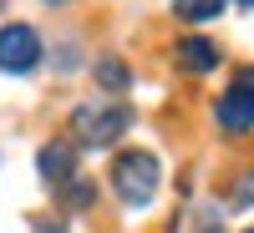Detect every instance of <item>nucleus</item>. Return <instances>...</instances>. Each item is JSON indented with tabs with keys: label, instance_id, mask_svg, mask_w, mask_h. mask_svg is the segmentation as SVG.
Wrapping results in <instances>:
<instances>
[{
	"label": "nucleus",
	"instance_id": "f257e3e1",
	"mask_svg": "<svg viewBox=\"0 0 254 233\" xmlns=\"http://www.w3.org/2000/svg\"><path fill=\"white\" fill-rule=\"evenodd\" d=\"M112 187L127 208H147L158 193V157L153 152H122L112 162Z\"/></svg>",
	"mask_w": 254,
	"mask_h": 233
},
{
	"label": "nucleus",
	"instance_id": "f03ea898",
	"mask_svg": "<svg viewBox=\"0 0 254 233\" xmlns=\"http://www.w3.org/2000/svg\"><path fill=\"white\" fill-rule=\"evenodd\" d=\"M127 122H132V112H127L122 101H92V107L71 112V132L87 147H107V142H117L127 132Z\"/></svg>",
	"mask_w": 254,
	"mask_h": 233
},
{
	"label": "nucleus",
	"instance_id": "7ed1b4c3",
	"mask_svg": "<svg viewBox=\"0 0 254 233\" xmlns=\"http://www.w3.org/2000/svg\"><path fill=\"white\" fill-rule=\"evenodd\" d=\"M214 117H219L224 132H249V127H254V71H244L234 87L219 96Z\"/></svg>",
	"mask_w": 254,
	"mask_h": 233
},
{
	"label": "nucleus",
	"instance_id": "20e7f679",
	"mask_svg": "<svg viewBox=\"0 0 254 233\" xmlns=\"http://www.w3.org/2000/svg\"><path fill=\"white\" fill-rule=\"evenodd\" d=\"M41 61V36L31 26H0V71H31Z\"/></svg>",
	"mask_w": 254,
	"mask_h": 233
},
{
	"label": "nucleus",
	"instance_id": "39448f33",
	"mask_svg": "<svg viewBox=\"0 0 254 233\" xmlns=\"http://www.w3.org/2000/svg\"><path fill=\"white\" fill-rule=\"evenodd\" d=\"M178 66L193 71V76L214 71V66H219V46H214V41H203V36H188V41H178Z\"/></svg>",
	"mask_w": 254,
	"mask_h": 233
},
{
	"label": "nucleus",
	"instance_id": "423d86ee",
	"mask_svg": "<svg viewBox=\"0 0 254 233\" xmlns=\"http://www.w3.org/2000/svg\"><path fill=\"white\" fill-rule=\"evenodd\" d=\"M41 178H46V183H61V178H76V152H71V147L66 142H46V147H41Z\"/></svg>",
	"mask_w": 254,
	"mask_h": 233
},
{
	"label": "nucleus",
	"instance_id": "0eeeda50",
	"mask_svg": "<svg viewBox=\"0 0 254 233\" xmlns=\"http://www.w3.org/2000/svg\"><path fill=\"white\" fill-rule=\"evenodd\" d=\"M173 10L183 20H214V15H224V0H173Z\"/></svg>",
	"mask_w": 254,
	"mask_h": 233
},
{
	"label": "nucleus",
	"instance_id": "6e6552de",
	"mask_svg": "<svg viewBox=\"0 0 254 233\" xmlns=\"http://www.w3.org/2000/svg\"><path fill=\"white\" fill-rule=\"evenodd\" d=\"M97 81H102L107 92H122V87H127V66H122L117 56H102V61H97Z\"/></svg>",
	"mask_w": 254,
	"mask_h": 233
},
{
	"label": "nucleus",
	"instance_id": "1a4fd4ad",
	"mask_svg": "<svg viewBox=\"0 0 254 233\" xmlns=\"http://www.w3.org/2000/svg\"><path fill=\"white\" fill-rule=\"evenodd\" d=\"M87 203H92V183L76 178V183H71V208H87Z\"/></svg>",
	"mask_w": 254,
	"mask_h": 233
},
{
	"label": "nucleus",
	"instance_id": "9d476101",
	"mask_svg": "<svg viewBox=\"0 0 254 233\" xmlns=\"http://www.w3.org/2000/svg\"><path fill=\"white\" fill-rule=\"evenodd\" d=\"M234 198H239V203H254V173H249V178L234 187Z\"/></svg>",
	"mask_w": 254,
	"mask_h": 233
},
{
	"label": "nucleus",
	"instance_id": "9b49d317",
	"mask_svg": "<svg viewBox=\"0 0 254 233\" xmlns=\"http://www.w3.org/2000/svg\"><path fill=\"white\" fill-rule=\"evenodd\" d=\"M239 5H249V10H254V0H239Z\"/></svg>",
	"mask_w": 254,
	"mask_h": 233
},
{
	"label": "nucleus",
	"instance_id": "f8f14e48",
	"mask_svg": "<svg viewBox=\"0 0 254 233\" xmlns=\"http://www.w3.org/2000/svg\"><path fill=\"white\" fill-rule=\"evenodd\" d=\"M208 233H214V228H208Z\"/></svg>",
	"mask_w": 254,
	"mask_h": 233
},
{
	"label": "nucleus",
	"instance_id": "ddd939ff",
	"mask_svg": "<svg viewBox=\"0 0 254 233\" xmlns=\"http://www.w3.org/2000/svg\"><path fill=\"white\" fill-rule=\"evenodd\" d=\"M249 233H254V228H249Z\"/></svg>",
	"mask_w": 254,
	"mask_h": 233
}]
</instances>
